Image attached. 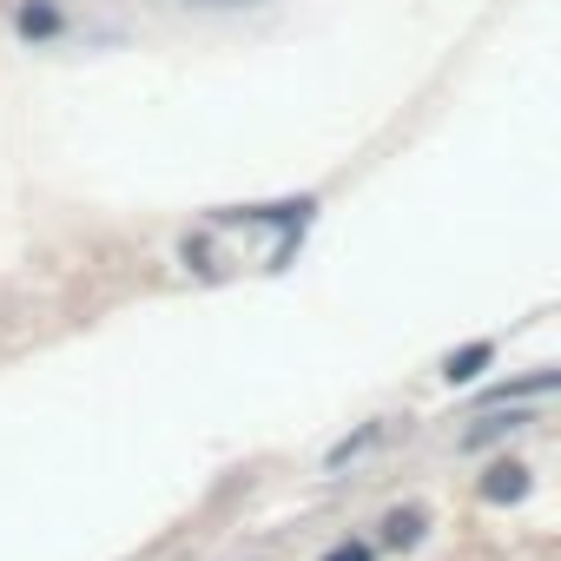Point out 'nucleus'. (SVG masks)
Segmentation results:
<instances>
[{
	"label": "nucleus",
	"instance_id": "obj_1",
	"mask_svg": "<svg viewBox=\"0 0 561 561\" xmlns=\"http://www.w3.org/2000/svg\"><path fill=\"white\" fill-rule=\"evenodd\" d=\"M60 34H67V8H60V0H14V41L54 47Z\"/></svg>",
	"mask_w": 561,
	"mask_h": 561
},
{
	"label": "nucleus",
	"instance_id": "obj_2",
	"mask_svg": "<svg viewBox=\"0 0 561 561\" xmlns=\"http://www.w3.org/2000/svg\"><path fill=\"white\" fill-rule=\"evenodd\" d=\"M495 364V344L489 337H476V344H462V351H449L443 357V383H469V377H482Z\"/></svg>",
	"mask_w": 561,
	"mask_h": 561
},
{
	"label": "nucleus",
	"instance_id": "obj_3",
	"mask_svg": "<svg viewBox=\"0 0 561 561\" xmlns=\"http://www.w3.org/2000/svg\"><path fill=\"white\" fill-rule=\"evenodd\" d=\"M482 495H489V502H522V495H528V462H495V469L482 476Z\"/></svg>",
	"mask_w": 561,
	"mask_h": 561
},
{
	"label": "nucleus",
	"instance_id": "obj_4",
	"mask_svg": "<svg viewBox=\"0 0 561 561\" xmlns=\"http://www.w3.org/2000/svg\"><path fill=\"white\" fill-rule=\"evenodd\" d=\"M423 528H430V515H423V508H390V515H383V541H390V548L423 541Z\"/></svg>",
	"mask_w": 561,
	"mask_h": 561
},
{
	"label": "nucleus",
	"instance_id": "obj_5",
	"mask_svg": "<svg viewBox=\"0 0 561 561\" xmlns=\"http://www.w3.org/2000/svg\"><path fill=\"white\" fill-rule=\"evenodd\" d=\"M522 423H528L522 410H508V416H482V423H476V430L462 436V449H489V443H502V436H515Z\"/></svg>",
	"mask_w": 561,
	"mask_h": 561
},
{
	"label": "nucleus",
	"instance_id": "obj_6",
	"mask_svg": "<svg viewBox=\"0 0 561 561\" xmlns=\"http://www.w3.org/2000/svg\"><path fill=\"white\" fill-rule=\"evenodd\" d=\"M377 436H383V423H364L357 436H344V443H331V456H324V469L337 476V469H344V462H357V456H364V449H370Z\"/></svg>",
	"mask_w": 561,
	"mask_h": 561
},
{
	"label": "nucleus",
	"instance_id": "obj_7",
	"mask_svg": "<svg viewBox=\"0 0 561 561\" xmlns=\"http://www.w3.org/2000/svg\"><path fill=\"white\" fill-rule=\"evenodd\" d=\"M324 561H377V548H370V541H337Z\"/></svg>",
	"mask_w": 561,
	"mask_h": 561
},
{
	"label": "nucleus",
	"instance_id": "obj_8",
	"mask_svg": "<svg viewBox=\"0 0 561 561\" xmlns=\"http://www.w3.org/2000/svg\"><path fill=\"white\" fill-rule=\"evenodd\" d=\"M192 8H264V0H192Z\"/></svg>",
	"mask_w": 561,
	"mask_h": 561
}]
</instances>
